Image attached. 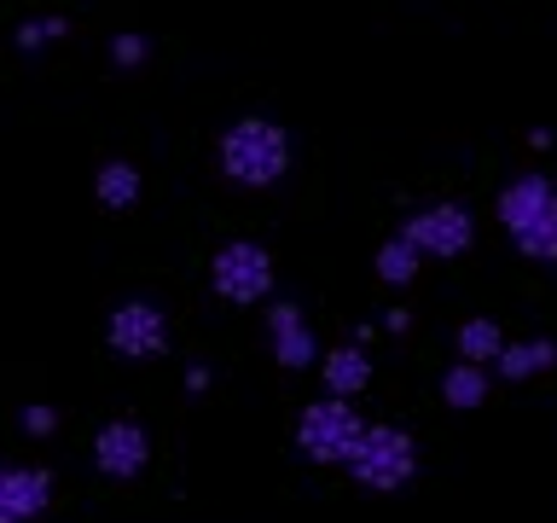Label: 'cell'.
<instances>
[{"label": "cell", "instance_id": "3", "mask_svg": "<svg viewBox=\"0 0 557 523\" xmlns=\"http://www.w3.org/2000/svg\"><path fill=\"white\" fill-rule=\"evenodd\" d=\"M348 471H355V483L372 488V495H395V488L412 483V471H418V442L400 425H366L355 453H348Z\"/></svg>", "mask_w": 557, "mask_h": 523}, {"label": "cell", "instance_id": "1", "mask_svg": "<svg viewBox=\"0 0 557 523\" xmlns=\"http://www.w3.org/2000/svg\"><path fill=\"white\" fill-rule=\"evenodd\" d=\"M499 227L529 262H557V181L546 174H517L499 186Z\"/></svg>", "mask_w": 557, "mask_h": 523}, {"label": "cell", "instance_id": "15", "mask_svg": "<svg viewBox=\"0 0 557 523\" xmlns=\"http://www.w3.org/2000/svg\"><path fill=\"white\" fill-rule=\"evenodd\" d=\"M442 401H447V408H482V401H487V366L453 361L447 378H442Z\"/></svg>", "mask_w": 557, "mask_h": 523}, {"label": "cell", "instance_id": "13", "mask_svg": "<svg viewBox=\"0 0 557 523\" xmlns=\"http://www.w3.org/2000/svg\"><path fill=\"white\" fill-rule=\"evenodd\" d=\"M418 268H424V256H418V244L412 239H383L377 244V262H372V273L383 279V285H412Z\"/></svg>", "mask_w": 557, "mask_h": 523}, {"label": "cell", "instance_id": "18", "mask_svg": "<svg viewBox=\"0 0 557 523\" xmlns=\"http://www.w3.org/2000/svg\"><path fill=\"white\" fill-rule=\"evenodd\" d=\"M111 59H116V64H146V41H139V35H116Z\"/></svg>", "mask_w": 557, "mask_h": 523}, {"label": "cell", "instance_id": "19", "mask_svg": "<svg viewBox=\"0 0 557 523\" xmlns=\"http://www.w3.org/2000/svg\"><path fill=\"white\" fill-rule=\"evenodd\" d=\"M24 430L29 436H52V430H59V413H52V408H29L24 413Z\"/></svg>", "mask_w": 557, "mask_h": 523}, {"label": "cell", "instance_id": "9", "mask_svg": "<svg viewBox=\"0 0 557 523\" xmlns=\"http://www.w3.org/2000/svg\"><path fill=\"white\" fill-rule=\"evenodd\" d=\"M52 500V477L41 465H0V523H35Z\"/></svg>", "mask_w": 557, "mask_h": 523}, {"label": "cell", "instance_id": "17", "mask_svg": "<svg viewBox=\"0 0 557 523\" xmlns=\"http://www.w3.org/2000/svg\"><path fill=\"white\" fill-rule=\"evenodd\" d=\"M59 35H64V17H24V24H17V47L35 52V47L59 41Z\"/></svg>", "mask_w": 557, "mask_h": 523}, {"label": "cell", "instance_id": "2", "mask_svg": "<svg viewBox=\"0 0 557 523\" xmlns=\"http://www.w3.org/2000/svg\"><path fill=\"white\" fill-rule=\"evenodd\" d=\"M221 169L238 186H273L290 169V134L268 117H238L221 134Z\"/></svg>", "mask_w": 557, "mask_h": 523}, {"label": "cell", "instance_id": "14", "mask_svg": "<svg viewBox=\"0 0 557 523\" xmlns=\"http://www.w3.org/2000/svg\"><path fill=\"white\" fill-rule=\"evenodd\" d=\"M94 198H99L104 209H134V204H139V169L122 163V157H111V163L94 174Z\"/></svg>", "mask_w": 557, "mask_h": 523}, {"label": "cell", "instance_id": "10", "mask_svg": "<svg viewBox=\"0 0 557 523\" xmlns=\"http://www.w3.org/2000/svg\"><path fill=\"white\" fill-rule=\"evenodd\" d=\"M268 338H273L278 366H290V373H302V366L320 361V338H313V326L302 320L296 303H273L268 308Z\"/></svg>", "mask_w": 557, "mask_h": 523}, {"label": "cell", "instance_id": "6", "mask_svg": "<svg viewBox=\"0 0 557 523\" xmlns=\"http://www.w3.org/2000/svg\"><path fill=\"white\" fill-rule=\"evenodd\" d=\"M104 343H111L122 361H157L169 349V314L157 303H146V296H128V303H116L111 320H104Z\"/></svg>", "mask_w": 557, "mask_h": 523}, {"label": "cell", "instance_id": "12", "mask_svg": "<svg viewBox=\"0 0 557 523\" xmlns=\"http://www.w3.org/2000/svg\"><path fill=\"white\" fill-rule=\"evenodd\" d=\"M552 361H557V343H552V338H522V343H505V349H499V373L511 378V384L546 373Z\"/></svg>", "mask_w": 557, "mask_h": 523}, {"label": "cell", "instance_id": "5", "mask_svg": "<svg viewBox=\"0 0 557 523\" xmlns=\"http://www.w3.org/2000/svg\"><path fill=\"white\" fill-rule=\"evenodd\" d=\"M209 285H215V296L233 308L261 303V296L273 291V251L256 239H226L215 251V262H209Z\"/></svg>", "mask_w": 557, "mask_h": 523}, {"label": "cell", "instance_id": "4", "mask_svg": "<svg viewBox=\"0 0 557 523\" xmlns=\"http://www.w3.org/2000/svg\"><path fill=\"white\" fill-rule=\"evenodd\" d=\"M360 430H366V418L355 413V401H337V396L325 401L320 396L302 408V418H296V448H302L313 465H348Z\"/></svg>", "mask_w": 557, "mask_h": 523}, {"label": "cell", "instance_id": "7", "mask_svg": "<svg viewBox=\"0 0 557 523\" xmlns=\"http://www.w3.org/2000/svg\"><path fill=\"white\" fill-rule=\"evenodd\" d=\"M400 239H412V244H418V256L447 262V256H465L470 244H476V221H470V209H465V204L442 198V204H424L418 216H407Z\"/></svg>", "mask_w": 557, "mask_h": 523}, {"label": "cell", "instance_id": "8", "mask_svg": "<svg viewBox=\"0 0 557 523\" xmlns=\"http://www.w3.org/2000/svg\"><path fill=\"white\" fill-rule=\"evenodd\" d=\"M151 460V436L134 425V418H111V425H99L94 436V471L99 477H111V483H128L139 477Z\"/></svg>", "mask_w": 557, "mask_h": 523}, {"label": "cell", "instance_id": "11", "mask_svg": "<svg viewBox=\"0 0 557 523\" xmlns=\"http://www.w3.org/2000/svg\"><path fill=\"white\" fill-rule=\"evenodd\" d=\"M320 378H325V396L355 401V396L372 390V355H366L360 343H337L320 355Z\"/></svg>", "mask_w": 557, "mask_h": 523}, {"label": "cell", "instance_id": "16", "mask_svg": "<svg viewBox=\"0 0 557 523\" xmlns=\"http://www.w3.org/2000/svg\"><path fill=\"white\" fill-rule=\"evenodd\" d=\"M499 349H505V331H499V320H487V314H476V320H465V326H459V361H476V366H487V361H499Z\"/></svg>", "mask_w": 557, "mask_h": 523}]
</instances>
